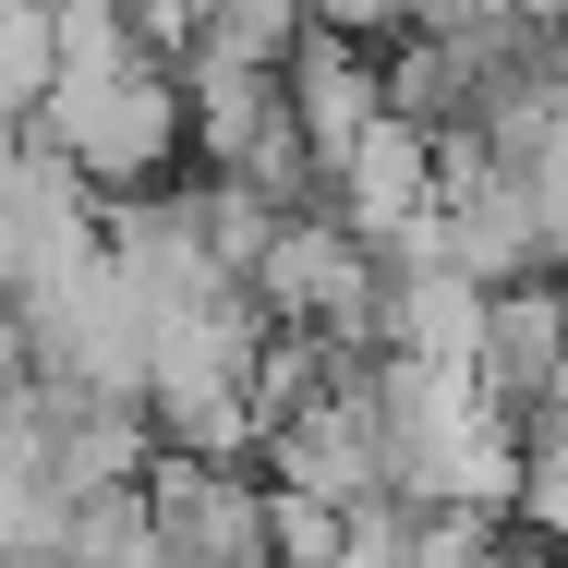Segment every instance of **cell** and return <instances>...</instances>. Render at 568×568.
Returning a JSON list of instances; mask_svg holds the SVG:
<instances>
[{
    "label": "cell",
    "instance_id": "cell-1",
    "mask_svg": "<svg viewBox=\"0 0 568 568\" xmlns=\"http://www.w3.org/2000/svg\"><path fill=\"white\" fill-rule=\"evenodd\" d=\"M508 568H568V557H508Z\"/></svg>",
    "mask_w": 568,
    "mask_h": 568
}]
</instances>
